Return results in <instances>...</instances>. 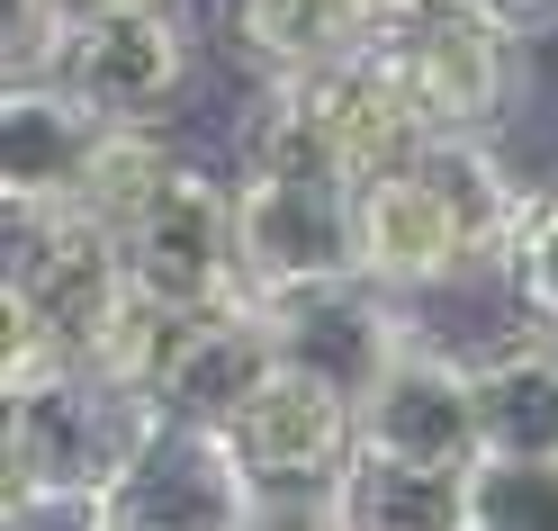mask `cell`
<instances>
[{
    "label": "cell",
    "instance_id": "cell-6",
    "mask_svg": "<svg viewBox=\"0 0 558 531\" xmlns=\"http://www.w3.org/2000/svg\"><path fill=\"white\" fill-rule=\"evenodd\" d=\"M262 334L279 351V370L333 387V397L361 414L378 397V378L397 370V351L414 342V315L388 289H369V279H333V289H306V298H270Z\"/></svg>",
    "mask_w": 558,
    "mask_h": 531
},
{
    "label": "cell",
    "instance_id": "cell-4",
    "mask_svg": "<svg viewBox=\"0 0 558 531\" xmlns=\"http://www.w3.org/2000/svg\"><path fill=\"white\" fill-rule=\"evenodd\" d=\"M118 262H126V289L162 315L253 306L243 298V253H234V181H217L198 162L171 171V190L118 234Z\"/></svg>",
    "mask_w": 558,
    "mask_h": 531
},
{
    "label": "cell",
    "instance_id": "cell-10",
    "mask_svg": "<svg viewBox=\"0 0 558 531\" xmlns=\"http://www.w3.org/2000/svg\"><path fill=\"white\" fill-rule=\"evenodd\" d=\"M99 145H109V118L82 109L63 82H10L0 90V190H10V217H73Z\"/></svg>",
    "mask_w": 558,
    "mask_h": 531
},
{
    "label": "cell",
    "instance_id": "cell-13",
    "mask_svg": "<svg viewBox=\"0 0 558 531\" xmlns=\"http://www.w3.org/2000/svg\"><path fill=\"white\" fill-rule=\"evenodd\" d=\"M279 351L262 334V306H226V315H190L171 361L154 378V406L171 423H207V433H234V414L270 387Z\"/></svg>",
    "mask_w": 558,
    "mask_h": 531
},
{
    "label": "cell",
    "instance_id": "cell-3",
    "mask_svg": "<svg viewBox=\"0 0 558 531\" xmlns=\"http://www.w3.org/2000/svg\"><path fill=\"white\" fill-rule=\"evenodd\" d=\"M234 253H243V298L253 306L361 279L352 190L306 181V171H234Z\"/></svg>",
    "mask_w": 558,
    "mask_h": 531
},
{
    "label": "cell",
    "instance_id": "cell-15",
    "mask_svg": "<svg viewBox=\"0 0 558 531\" xmlns=\"http://www.w3.org/2000/svg\"><path fill=\"white\" fill-rule=\"evenodd\" d=\"M477 442L486 459L558 469V334H505L477 351Z\"/></svg>",
    "mask_w": 558,
    "mask_h": 531
},
{
    "label": "cell",
    "instance_id": "cell-21",
    "mask_svg": "<svg viewBox=\"0 0 558 531\" xmlns=\"http://www.w3.org/2000/svg\"><path fill=\"white\" fill-rule=\"evenodd\" d=\"M450 10H469L477 27H496L505 46H522V37H549V27H558V0H450Z\"/></svg>",
    "mask_w": 558,
    "mask_h": 531
},
{
    "label": "cell",
    "instance_id": "cell-8",
    "mask_svg": "<svg viewBox=\"0 0 558 531\" xmlns=\"http://www.w3.org/2000/svg\"><path fill=\"white\" fill-rule=\"evenodd\" d=\"M378 55H388V73H397L424 135H486L513 99V46L496 27H477L469 10L414 19L397 37H378Z\"/></svg>",
    "mask_w": 558,
    "mask_h": 531
},
{
    "label": "cell",
    "instance_id": "cell-11",
    "mask_svg": "<svg viewBox=\"0 0 558 531\" xmlns=\"http://www.w3.org/2000/svg\"><path fill=\"white\" fill-rule=\"evenodd\" d=\"M234 450L270 495H325L361 459V414L316 378L270 370V387L234 414Z\"/></svg>",
    "mask_w": 558,
    "mask_h": 531
},
{
    "label": "cell",
    "instance_id": "cell-14",
    "mask_svg": "<svg viewBox=\"0 0 558 531\" xmlns=\"http://www.w3.org/2000/svg\"><path fill=\"white\" fill-rule=\"evenodd\" d=\"M414 171L441 190L450 226H460V243H469V270H505L522 226H532V207H541V190H522L513 162L486 145V135H433V145L414 154Z\"/></svg>",
    "mask_w": 558,
    "mask_h": 531
},
{
    "label": "cell",
    "instance_id": "cell-18",
    "mask_svg": "<svg viewBox=\"0 0 558 531\" xmlns=\"http://www.w3.org/2000/svg\"><path fill=\"white\" fill-rule=\"evenodd\" d=\"M171 171H181V154L162 145V126H109V145H99L90 181H82V198H73V217H82L90 234L118 243V234L171 190Z\"/></svg>",
    "mask_w": 558,
    "mask_h": 531
},
{
    "label": "cell",
    "instance_id": "cell-22",
    "mask_svg": "<svg viewBox=\"0 0 558 531\" xmlns=\"http://www.w3.org/2000/svg\"><path fill=\"white\" fill-rule=\"evenodd\" d=\"M63 27H90V19H135V10H171V0H46Z\"/></svg>",
    "mask_w": 558,
    "mask_h": 531
},
{
    "label": "cell",
    "instance_id": "cell-23",
    "mask_svg": "<svg viewBox=\"0 0 558 531\" xmlns=\"http://www.w3.org/2000/svg\"><path fill=\"white\" fill-rule=\"evenodd\" d=\"M361 10H369V27H378V37H397V27H414V19L450 10V0H361Z\"/></svg>",
    "mask_w": 558,
    "mask_h": 531
},
{
    "label": "cell",
    "instance_id": "cell-19",
    "mask_svg": "<svg viewBox=\"0 0 558 531\" xmlns=\"http://www.w3.org/2000/svg\"><path fill=\"white\" fill-rule=\"evenodd\" d=\"M477 531H558V469H522V459H477L469 469Z\"/></svg>",
    "mask_w": 558,
    "mask_h": 531
},
{
    "label": "cell",
    "instance_id": "cell-16",
    "mask_svg": "<svg viewBox=\"0 0 558 531\" xmlns=\"http://www.w3.org/2000/svg\"><path fill=\"white\" fill-rule=\"evenodd\" d=\"M226 37L270 73V90H289V82H316V73L361 63L378 46V27H369L361 0H234Z\"/></svg>",
    "mask_w": 558,
    "mask_h": 531
},
{
    "label": "cell",
    "instance_id": "cell-20",
    "mask_svg": "<svg viewBox=\"0 0 558 531\" xmlns=\"http://www.w3.org/2000/svg\"><path fill=\"white\" fill-rule=\"evenodd\" d=\"M505 279H513L522 315H532L541 334H558V190H541V207H532V226H522Z\"/></svg>",
    "mask_w": 558,
    "mask_h": 531
},
{
    "label": "cell",
    "instance_id": "cell-17",
    "mask_svg": "<svg viewBox=\"0 0 558 531\" xmlns=\"http://www.w3.org/2000/svg\"><path fill=\"white\" fill-rule=\"evenodd\" d=\"M333 522L342 531H477L469 469H405V459L361 450L333 478Z\"/></svg>",
    "mask_w": 558,
    "mask_h": 531
},
{
    "label": "cell",
    "instance_id": "cell-1",
    "mask_svg": "<svg viewBox=\"0 0 558 531\" xmlns=\"http://www.w3.org/2000/svg\"><path fill=\"white\" fill-rule=\"evenodd\" d=\"M424 145H433V135L414 126L405 90H397V73H388V55L369 46L361 63H342V73H316V82L270 90L243 171H306V181L361 190V181H378V171H405Z\"/></svg>",
    "mask_w": 558,
    "mask_h": 531
},
{
    "label": "cell",
    "instance_id": "cell-12",
    "mask_svg": "<svg viewBox=\"0 0 558 531\" xmlns=\"http://www.w3.org/2000/svg\"><path fill=\"white\" fill-rule=\"evenodd\" d=\"M352 217H361V279H369V289H388L397 306L424 298V289L469 279V243H460V226H450L441 190L414 162L361 181L352 190Z\"/></svg>",
    "mask_w": 558,
    "mask_h": 531
},
{
    "label": "cell",
    "instance_id": "cell-9",
    "mask_svg": "<svg viewBox=\"0 0 558 531\" xmlns=\"http://www.w3.org/2000/svg\"><path fill=\"white\" fill-rule=\"evenodd\" d=\"M46 82H63L82 109H99L109 126H154L162 99H181V82H190V37H181L171 10L90 19V27H63Z\"/></svg>",
    "mask_w": 558,
    "mask_h": 531
},
{
    "label": "cell",
    "instance_id": "cell-7",
    "mask_svg": "<svg viewBox=\"0 0 558 531\" xmlns=\"http://www.w3.org/2000/svg\"><path fill=\"white\" fill-rule=\"evenodd\" d=\"M361 450L405 459V469H477L486 459V442H477V361L414 325L397 370L361 406Z\"/></svg>",
    "mask_w": 558,
    "mask_h": 531
},
{
    "label": "cell",
    "instance_id": "cell-2",
    "mask_svg": "<svg viewBox=\"0 0 558 531\" xmlns=\"http://www.w3.org/2000/svg\"><path fill=\"white\" fill-rule=\"evenodd\" d=\"M154 414L162 406L118 397V387H99L82 370L10 387V514L19 505H99L109 514V495L135 469Z\"/></svg>",
    "mask_w": 558,
    "mask_h": 531
},
{
    "label": "cell",
    "instance_id": "cell-5",
    "mask_svg": "<svg viewBox=\"0 0 558 531\" xmlns=\"http://www.w3.org/2000/svg\"><path fill=\"white\" fill-rule=\"evenodd\" d=\"M262 478L243 469L234 433H207V423H171L154 414L135 469L109 495L118 531H253L262 522Z\"/></svg>",
    "mask_w": 558,
    "mask_h": 531
}]
</instances>
